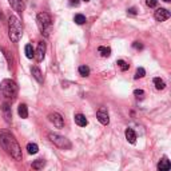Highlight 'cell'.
Segmentation results:
<instances>
[{
    "label": "cell",
    "mask_w": 171,
    "mask_h": 171,
    "mask_svg": "<svg viewBox=\"0 0 171 171\" xmlns=\"http://www.w3.org/2000/svg\"><path fill=\"white\" fill-rule=\"evenodd\" d=\"M0 144L15 161H21V148L16 139L8 132H0Z\"/></svg>",
    "instance_id": "1"
},
{
    "label": "cell",
    "mask_w": 171,
    "mask_h": 171,
    "mask_svg": "<svg viewBox=\"0 0 171 171\" xmlns=\"http://www.w3.org/2000/svg\"><path fill=\"white\" fill-rule=\"evenodd\" d=\"M8 27H9V39L13 43H17L21 38V34H23V28H21V23L20 20L17 19L16 16H9L8 20Z\"/></svg>",
    "instance_id": "2"
},
{
    "label": "cell",
    "mask_w": 171,
    "mask_h": 171,
    "mask_svg": "<svg viewBox=\"0 0 171 171\" xmlns=\"http://www.w3.org/2000/svg\"><path fill=\"white\" fill-rule=\"evenodd\" d=\"M36 21H38V27L42 34L44 36H48L51 30H52V19H51V16L47 12H40L38 13Z\"/></svg>",
    "instance_id": "3"
},
{
    "label": "cell",
    "mask_w": 171,
    "mask_h": 171,
    "mask_svg": "<svg viewBox=\"0 0 171 171\" xmlns=\"http://www.w3.org/2000/svg\"><path fill=\"white\" fill-rule=\"evenodd\" d=\"M0 91L6 98H9V99H15L17 95V86L15 82L9 80V79H6V80L2 82L0 84Z\"/></svg>",
    "instance_id": "4"
},
{
    "label": "cell",
    "mask_w": 171,
    "mask_h": 171,
    "mask_svg": "<svg viewBox=\"0 0 171 171\" xmlns=\"http://www.w3.org/2000/svg\"><path fill=\"white\" fill-rule=\"evenodd\" d=\"M48 139L52 142L54 144H55L56 147L61 148V150H70V148L72 147L71 142L67 139V138L61 136L59 135V134H55V132H50L48 134Z\"/></svg>",
    "instance_id": "5"
},
{
    "label": "cell",
    "mask_w": 171,
    "mask_h": 171,
    "mask_svg": "<svg viewBox=\"0 0 171 171\" xmlns=\"http://www.w3.org/2000/svg\"><path fill=\"white\" fill-rule=\"evenodd\" d=\"M96 118H98V121H99L102 125H104V126H107L108 123H110V116H108V112H107V110L104 107H102V108L98 110Z\"/></svg>",
    "instance_id": "6"
},
{
    "label": "cell",
    "mask_w": 171,
    "mask_h": 171,
    "mask_svg": "<svg viewBox=\"0 0 171 171\" xmlns=\"http://www.w3.org/2000/svg\"><path fill=\"white\" fill-rule=\"evenodd\" d=\"M48 119L51 123H54V126L58 127V128H61L64 126V121L61 118V115H59L58 112H52V114L48 115Z\"/></svg>",
    "instance_id": "7"
},
{
    "label": "cell",
    "mask_w": 171,
    "mask_h": 171,
    "mask_svg": "<svg viewBox=\"0 0 171 171\" xmlns=\"http://www.w3.org/2000/svg\"><path fill=\"white\" fill-rule=\"evenodd\" d=\"M154 17L158 21H165L170 17V11H167L166 8H158L154 13Z\"/></svg>",
    "instance_id": "8"
},
{
    "label": "cell",
    "mask_w": 171,
    "mask_h": 171,
    "mask_svg": "<svg viewBox=\"0 0 171 171\" xmlns=\"http://www.w3.org/2000/svg\"><path fill=\"white\" fill-rule=\"evenodd\" d=\"M44 55H46V44L43 42H40L38 44V50L34 54V58L36 59V61H42L44 59Z\"/></svg>",
    "instance_id": "9"
},
{
    "label": "cell",
    "mask_w": 171,
    "mask_h": 171,
    "mask_svg": "<svg viewBox=\"0 0 171 171\" xmlns=\"http://www.w3.org/2000/svg\"><path fill=\"white\" fill-rule=\"evenodd\" d=\"M11 7H12L17 12H23L25 8V4H27V0H8Z\"/></svg>",
    "instance_id": "10"
},
{
    "label": "cell",
    "mask_w": 171,
    "mask_h": 171,
    "mask_svg": "<svg viewBox=\"0 0 171 171\" xmlns=\"http://www.w3.org/2000/svg\"><path fill=\"white\" fill-rule=\"evenodd\" d=\"M171 169V165H170V161L166 158H162L161 162L158 163V171H170Z\"/></svg>",
    "instance_id": "11"
},
{
    "label": "cell",
    "mask_w": 171,
    "mask_h": 171,
    "mask_svg": "<svg viewBox=\"0 0 171 171\" xmlns=\"http://www.w3.org/2000/svg\"><path fill=\"white\" fill-rule=\"evenodd\" d=\"M75 123L79 127H86L88 125V121H87V118L83 114H76L75 115Z\"/></svg>",
    "instance_id": "12"
},
{
    "label": "cell",
    "mask_w": 171,
    "mask_h": 171,
    "mask_svg": "<svg viewBox=\"0 0 171 171\" xmlns=\"http://www.w3.org/2000/svg\"><path fill=\"white\" fill-rule=\"evenodd\" d=\"M125 135H126V139L128 140L131 144H134L136 142V134H135V131H134L132 128H127Z\"/></svg>",
    "instance_id": "13"
},
{
    "label": "cell",
    "mask_w": 171,
    "mask_h": 171,
    "mask_svg": "<svg viewBox=\"0 0 171 171\" xmlns=\"http://www.w3.org/2000/svg\"><path fill=\"white\" fill-rule=\"evenodd\" d=\"M31 74H32V76L38 80L39 83H43V75H42V71L39 70L38 67H32L31 68Z\"/></svg>",
    "instance_id": "14"
},
{
    "label": "cell",
    "mask_w": 171,
    "mask_h": 171,
    "mask_svg": "<svg viewBox=\"0 0 171 171\" xmlns=\"http://www.w3.org/2000/svg\"><path fill=\"white\" fill-rule=\"evenodd\" d=\"M17 114H19V116L21 119H25L28 116V108L25 104H20L19 108H17Z\"/></svg>",
    "instance_id": "15"
},
{
    "label": "cell",
    "mask_w": 171,
    "mask_h": 171,
    "mask_svg": "<svg viewBox=\"0 0 171 171\" xmlns=\"http://www.w3.org/2000/svg\"><path fill=\"white\" fill-rule=\"evenodd\" d=\"M44 166H46V162L43 161V159H36V161L32 162V169L36 170V171L42 170Z\"/></svg>",
    "instance_id": "16"
},
{
    "label": "cell",
    "mask_w": 171,
    "mask_h": 171,
    "mask_svg": "<svg viewBox=\"0 0 171 171\" xmlns=\"http://www.w3.org/2000/svg\"><path fill=\"white\" fill-rule=\"evenodd\" d=\"M98 52H99L103 58H108L111 55V48H110V47H103V46H102V47L98 48Z\"/></svg>",
    "instance_id": "17"
},
{
    "label": "cell",
    "mask_w": 171,
    "mask_h": 171,
    "mask_svg": "<svg viewBox=\"0 0 171 171\" xmlns=\"http://www.w3.org/2000/svg\"><path fill=\"white\" fill-rule=\"evenodd\" d=\"M24 52H25V56H27L28 59H32V58H34L35 51H34V48H32L31 44H27L24 47Z\"/></svg>",
    "instance_id": "18"
},
{
    "label": "cell",
    "mask_w": 171,
    "mask_h": 171,
    "mask_svg": "<svg viewBox=\"0 0 171 171\" xmlns=\"http://www.w3.org/2000/svg\"><path fill=\"white\" fill-rule=\"evenodd\" d=\"M154 84H155V87H156V90H163L166 87V83L162 80L161 78H155L154 79Z\"/></svg>",
    "instance_id": "19"
},
{
    "label": "cell",
    "mask_w": 171,
    "mask_h": 171,
    "mask_svg": "<svg viewBox=\"0 0 171 171\" xmlns=\"http://www.w3.org/2000/svg\"><path fill=\"white\" fill-rule=\"evenodd\" d=\"M27 150L30 154H36V152L39 151V147H38V144H35V143H28L27 144Z\"/></svg>",
    "instance_id": "20"
},
{
    "label": "cell",
    "mask_w": 171,
    "mask_h": 171,
    "mask_svg": "<svg viewBox=\"0 0 171 171\" xmlns=\"http://www.w3.org/2000/svg\"><path fill=\"white\" fill-rule=\"evenodd\" d=\"M3 111H4L6 121L9 122V121H11V108L8 107V104H3Z\"/></svg>",
    "instance_id": "21"
},
{
    "label": "cell",
    "mask_w": 171,
    "mask_h": 171,
    "mask_svg": "<svg viewBox=\"0 0 171 171\" xmlns=\"http://www.w3.org/2000/svg\"><path fill=\"white\" fill-rule=\"evenodd\" d=\"M74 20H75L76 24H84L86 23V16L82 15V13H78V15H75Z\"/></svg>",
    "instance_id": "22"
},
{
    "label": "cell",
    "mask_w": 171,
    "mask_h": 171,
    "mask_svg": "<svg viewBox=\"0 0 171 171\" xmlns=\"http://www.w3.org/2000/svg\"><path fill=\"white\" fill-rule=\"evenodd\" d=\"M79 74H80V76H88L90 68L87 67V65H80V67H79Z\"/></svg>",
    "instance_id": "23"
},
{
    "label": "cell",
    "mask_w": 171,
    "mask_h": 171,
    "mask_svg": "<svg viewBox=\"0 0 171 171\" xmlns=\"http://www.w3.org/2000/svg\"><path fill=\"white\" fill-rule=\"evenodd\" d=\"M116 64L119 65V68H121L122 71H127V70H128V68H130V65L127 64L125 60H122V59H119L118 61H116Z\"/></svg>",
    "instance_id": "24"
},
{
    "label": "cell",
    "mask_w": 171,
    "mask_h": 171,
    "mask_svg": "<svg viewBox=\"0 0 171 171\" xmlns=\"http://www.w3.org/2000/svg\"><path fill=\"white\" fill-rule=\"evenodd\" d=\"M144 75H146V70H144V68H142V67H139L136 70L135 76H134V78H135V79H140V78H143Z\"/></svg>",
    "instance_id": "25"
},
{
    "label": "cell",
    "mask_w": 171,
    "mask_h": 171,
    "mask_svg": "<svg viewBox=\"0 0 171 171\" xmlns=\"http://www.w3.org/2000/svg\"><path fill=\"white\" fill-rule=\"evenodd\" d=\"M134 95H135L138 99H142L143 95H144V91L143 90H135V91H134Z\"/></svg>",
    "instance_id": "26"
},
{
    "label": "cell",
    "mask_w": 171,
    "mask_h": 171,
    "mask_svg": "<svg viewBox=\"0 0 171 171\" xmlns=\"http://www.w3.org/2000/svg\"><path fill=\"white\" fill-rule=\"evenodd\" d=\"M146 4L147 7H156V4H158V0H146Z\"/></svg>",
    "instance_id": "27"
},
{
    "label": "cell",
    "mask_w": 171,
    "mask_h": 171,
    "mask_svg": "<svg viewBox=\"0 0 171 171\" xmlns=\"http://www.w3.org/2000/svg\"><path fill=\"white\" fill-rule=\"evenodd\" d=\"M132 47H134L135 50H142V48H143V44H142V43H139V42H135V43L132 44Z\"/></svg>",
    "instance_id": "28"
},
{
    "label": "cell",
    "mask_w": 171,
    "mask_h": 171,
    "mask_svg": "<svg viewBox=\"0 0 171 171\" xmlns=\"http://www.w3.org/2000/svg\"><path fill=\"white\" fill-rule=\"evenodd\" d=\"M70 4L71 6H79V0H70Z\"/></svg>",
    "instance_id": "29"
},
{
    "label": "cell",
    "mask_w": 171,
    "mask_h": 171,
    "mask_svg": "<svg viewBox=\"0 0 171 171\" xmlns=\"http://www.w3.org/2000/svg\"><path fill=\"white\" fill-rule=\"evenodd\" d=\"M128 13H131V15H135V13H136V9L132 7V8H130V9H128Z\"/></svg>",
    "instance_id": "30"
},
{
    "label": "cell",
    "mask_w": 171,
    "mask_h": 171,
    "mask_svg": "<svg viewBox=\"0 0 171 171\" xmlns=\"http://www.w3.org/2000/svg\"><path fill=\"white\" fill-rule=\"evenodd\" d=\"M163 2H167V3H169V2H170V0H163Z\"/></svg>",
    "instance_id": "31"
},
{
    "label": "cell",
    "mask_w": 171,
    "mask_h": 171,
    "mask_svg": "<svg viewBox=\"0 0 171 171\" xmlns=\"http://www.w3.org/2000/svg\"><path fill=\"white\" fill-rule=\"evenodd\" d=\"M84 2H90V0H84Z\"/></svg>",
    "instance_id": "32"
}]
</instances>
